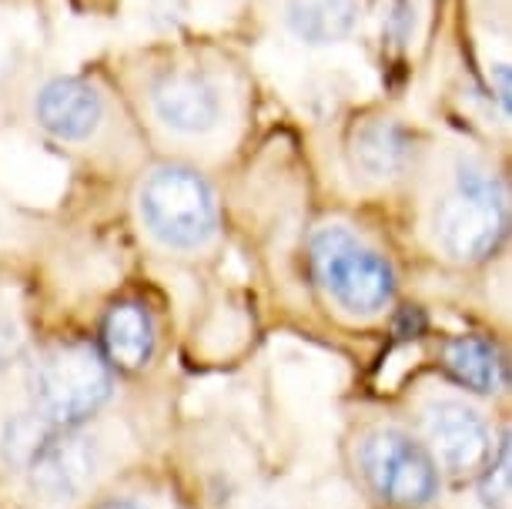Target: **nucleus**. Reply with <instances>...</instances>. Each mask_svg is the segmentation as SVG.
<instances>
[{
	"instance_id": "3",
	"label": "nucleus",
	"mask_w": 512,
	"mask_h": 509,
	"mask_svg": "<svg viewBox=\"0 0 512 509\" xmlns=\"http://www.w3.org/2000/svg\"><path fill=\"white\" fill-rule=\"evenodd\" d=\"M141 218L168 248H201L218 228V205L198 171L168 165L144 181Z\"/></svg>"
},
{
	"instance_id": "9",
	"label": "nucleus",
	"mask_w": 512,
	"mask_h": 509,
	"mask_svg": "<svg viewBox=\"0 0 512 509\" xmlns=\"http://www.w3.org/2000/svg\"><path fill=\"white\" fill-rule=\"evenodd\" d=\"M101 98L91 84L57 78L37 94V124L61 141H81L98 128Z\"/></svg>"
},
{
	"instance_id": "14",
	"label": "nucleus",
	"mask_w": 512,
	"mask_h": 509,
	"mask_svg": "<svg viewBox=\"0 0 512 509\" xmlns=\"http://www.w3.org/2000/svg\"><path fill=\"white\" fill-rule=\"evenodd\" d=\"M509 469H512V453H509V436H502V446L496 456H489L486 476H482V503L489 509H509Z\"/></svg>"
},
{
	"instance_id": "12",
	"label": "nucleus",
	"mask_w": 512,
	"mask_h": 509,
	"mask_svg": "<svg viewBox=\"0 0 512 509\" xmlns=\"http://www.w3.org/2000/svg\"><path fill=\"white\" fill-rule=\"evenodd\" d=\"M442 362H446V372L459 386L482 392V396H492V392L506 386V359H502L496 345L479 339V335L449 339L446 349H442Z\"/></svg>"
},
{
	"instance_id": "15",
	"label": "nucleus",
	"mask_w": 512,
	"mask_h": 509,
	"mask_svg": "<svg viewBox=\"0 0 512 509\" xmlns=\"http://www.w3.org/2000/svg\"><path fill=\"white\" fill-rule=\"evenodd\" d=\"M21 349H24V339H21V329L0 315V372H7L21 359Z\"/></svg>"
},
{
	"instance_id": "6",
	"label": "nucleus",
	"mask_w": 512,
	"mask_h": 509,
	"mask_svg": "<svg viewBox=\"0 0 512 509\" xmlns=\"http://www.w3.org/2000/svg\"><path fill=\"white\" fill-rule=\"evenodd\" d=\"M21 473L47 503H67L91 486L94 473H98V446L77 429L47 426Z\"/></svg>"
},
{
	"instance_id": "4",
	"label": "nucleus",
	"mask_w": 512,
	"mask_h": 509,
	"mask_svg": "<svg viewBox=\"0 0 512 509\" xmlns=\"http://www.w3.org/2000/svg\"><path fill=\"white\" fill-rule=\"evenodd\" d=\"M359 466L365 483L385 506L422 509L439 493V466L419 439L402 429H375L365 436Z\"/></svg>"
},
{
	"instance_id": "1",
	"label": "nucleus",
	"mask_w": 512,
	"mask_h": 509,
	"mask_svg": "<svg viewBox=\"0 0 512 509\" xmlns=\"http://www.w3.org/2000/svg\"><path fill=\"white\" fill-rule=\"evenodd\" d=\"M111 399V366L91 345H54L31 369L34 412L57 429H77Z\"/></svg>"
},
{
	"instance_id": "8",
	"label": "nucleus",
	"mask_w": 512,
	"mask_h": 509,
	"mask_svg": "<svg viewBox=\"0 0 512 509\" xmlns=\"http://www.w3.org/2000/svg\"><path fill=\"white\" fill-rule=\"evenodd\" d=\"M154 111L168 128L205 134L221 121V94L205 74L175 71L154 84Z\"/></svg>"
},
{
	"instance_id": "10",
	"label": "nucleus",
	"mask_w": 512,
	"mask_h": 509,
	"mask_svg": "<svg viewBox=\"0 0 512 509\" xmlns=\"http://www.w3.org/2000/svg\"><path fill=\"white\" fill-rule=\"evenodd\" d=\"M101 345L108 366H118L121 372L144 369L154 355V345H158L151 312L141 302L111 305L101 322Z\"/></svg>"
},
{
	"instance_id": "13",
	"label": "nucleus",
	"mask_w": 512,
	"mask_h": 509,
	"mask_svg": "<svg viewBox=\"0 0 512 509\" xmlns=\"http://www.w3.org/2000/svg\"><path fill=\"white\" fill-rule=\"evenodd\" d=\"M359 0H288L285 21L305 44H335L359 24Z\"/></svg>"
},
{
	"instance_id": "2",
	"label": "nucleus",
	"mask_w": 512,
	"mask_h": 509,
	"mask_svg": "<svg viewBox=\"0 0 512 509\" xmlns=\"http://www.w3.org/2000/svg\"><path fill=\"white\" fill-rule=\"evenodd\" d=\"M308 262H312L318 285L349 312H379L395 295L392 265L338 225H328L312 235Z\"/></svg>"
},
{
	"instance_id": "16",
	"label": "nucleus",
	"mask_w": 512,
	"mask_h": 509,
	"mask_svg": "<svg viewBox=\"0 0 512 509\" xmlns=\"http://www.w3.org/2000/svg\"><path fill=\"white\" fill-rule=\"evenodd\" d=\"M101 509H141V506H134V503H128V499H121V503H108V506H101Z\"/></svg>"
},
{
	"instance_id": "7",
	"label": "nucleus",
	"mask_w": 512,
	"mask_h": 509,
	"mask_svg": "<svg viewBox=\"0 0 512 509\" xmlns=\"http://www.w3.org/2000/svg\"><path fill=\"white\" fill-rule=\"evenodd\" d=\"M429 456L452 476H469L489 463L492 439L486 419L459 399H436L422 412Z\"/></svg>"
},
{
	"instance_id": "11",
	"label": "nucleus",
	"mask_w": 512,
	"mask_h": 509,
	"mask_svg": "<svg viewBox=\"0 0 512 509\" xmlns=\"http://www.w3.org/2000/svg\"><path fill=\"white\" fill-rule=\"evenodd\" d=\"M415 141L399 121H369L352 138V161L369 178H399L412 165Z\"/></svg>"
},
{
	"instance_id": "5",
	"label": "nucleus",
	"mask_w": 512,
	"mask_h": 509,
	"mask_svg": "<svg viewBox=\"0 0 512 509\" xmlns=\"http://www.w3.org/2000/svg\"><path fill=\"white\" fill-rule=\"evenodd\" d=\"M502 235H506V208L496 178L476 165H459V191L436 211L439 245L459 262H479L496 252Z\"/></svg>"
}]
</instances>
